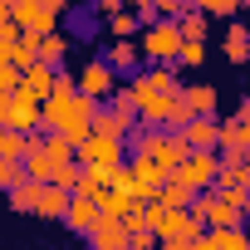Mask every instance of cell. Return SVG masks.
Segmentation results:
<instances>
[{
	"label": "cell",
	"instance_id": "1",
	"mask_svg": "<svg viewBox=\"0 0 250 250\" xmlns=\"http://www.w3.org/2000/svg\"><path fill=\"white\" fill-rule=\"evenodd\" d=\"M93 113H98V103L93 98H83V93H69V98H59V93H49L44 103H40V128L44 133H64L74 147L93 133Z\"/></svg>",
	"mask_w": 250,
	"mask_h": 250
},
{
	"label": "cell",
	"instance_id": "2",
	"mask_svg": "<svg viewBox=\"0 0 250 250\" xmlns=\"http://www.w3.org/2000/svg\"><path fill=\"white\" fill-rule=\"evenodd\" d=\"M152 64H177V49H182V30L172 15H157L152 25H143V44H138Z\"/></svg>",
	"mask_w": 250,
	"mask_h": 250
},
{
	"label": "cell",
	"instance_id": "3",
	"mask_svg": "<svg viewBox=\"0 0 250 250\" xmlns=\"http://www.w3.org/2000/svg\"><path fill=\"white\" fill-rule=\"evenodd\" d=\"M123 157H128V143H123V138H98V133H88V138L74 147V162H79V167H103V172H113V167H123Z\"/></svg>",
	"mask_w": 250,
	"mask_h": 250
},
{
	"label": "cell",
	"instance_id": "4",
	"mask_svg": "<svg viewBox=\"0 0 250 250\" xmlns=\"http://www.w3.org/2000/svg\"><path fill=\"white\" fill-rule=\"evenodd\" d=\"M216 172H221V157H216V147H191L182 162H177V182H187V187H196V191H211V182H216Z\"/></svg>",
	"mask_w": 250,
	"mask_h": 250
},
{
	"label": "cell",
	"instance_id": "5",
	"mask_svg": "<svg viewBox=\"0 0 250 250\" xmlns=\"http://www.w3.org/2000/svg\"><path fill=\"white\" fill-rule=\"evenodd\" d=\"M191 211L206 221V226H216V230H230V226H245V211L235 206V201H226L221 191H196L191 196Z\"/></svg>",
	"mask_w": 250,
	"mask_h": 250
},
{
	"label": "cell",
	"instance_id": "6",
	"mask_svg": "<svg viewBox=\"0 0 250 250\" xmlns=\"http://www.w3.org/2000/svg\"><path fill=\"white\" fill-rule=\"evenodd\" d=\"M74 88H79L83 98H93V103H108V93L118 88V74L108 69V59H93V64H83V69L74 74Z\"/></svg>",
	"mask_w": 250,
	"mask_h": 250
},
{
	"label": "cell",
	"instance_id": "7",
	"mask_svg": "<svg viewBox=\"0 0 250 250\" xmlns=\"http://www.w3.org/2000/svg\"><path fill=\"white\" fill-rule=\"evenodd\" d=\"M10 25L25 35H49L59 25V15L49 5H40V0H10Z\"/></svg>",
	"mask_w": 250,
	"mask_h": 250
},
{
	"label": "cell",
	"instance_id": "8",
	"mask_svg": "<svg viewBox=\"0 0 250 250\" xmlns=\"http://www.w3.org/2000/svg\"><path fill=\"white\" fill-rule=\"evenodd\" d=\"M40 98L35 93H25V88H15L10 93V108H5V128H15V133H40Z\"/></svg>",
	"mask_w": 250,
	"mask_h": 250
},
{
	"label": "cell",
	"instance_id": "9",
	"mask_svg": "<svg viewBox=\"0 0 250 250\" xmlns=\"http://www.w3.org/2000/svg\"><path fill=\"white\" fill-rule=\"evenodd\" d=\"M83 240H88V250H133V235H128V226L118 216H98V226Z\"/></svg>",
	"mask_w": 250,
	"mask_h": 250
},
{
	"label": "cell",
	"instance_id": "10",
	"mask_svg": "<svg viewBox=\"0 0 250 250\" xmlns=\"http://www.w3.org/2000/svg\"><path fill=\"white\" fill-rule=\"evenodd\" d=\"M69 187H59V182H40V196H35V216H44V221H64V211H69Z\"/></svg>",
	"mask_w": 250,
	"mask_h": 250
},
{
	"label": "cell",
	"instance_id": "11",
	"mask_svg": "<svg viewBox=\"0 0 250 250\" xmlns=\"http://www.w3.org/2000/svg\"><path fill=\"white\" fill-rule=\"evenodd\" d=\"M182 103L191 108V118H216V108H221L211 83H182Z\"/></svg>",
	"mask_w": 250,
	"mask_h": 250
},
{
	"label": "cell",
	"instance_id": "12",
	"mask_svg": "<svg viewBox=\"0 0 250 250\" xmlns=\"http://www.w3.org/2000/svg\"><path fill=\"white\" fill-rule=\"evenodd\" d=\"M98 201H88V196H69V211H64V221H69V230L74 235H88L93 226H98Z\"/></svg>",
	"mask_w": 250,
	"mask_h": 250
},
{
	"label": "cell",
	"instance_id": "13",
	"mask_svg": "<svg viewBox=\"0 0 250 250\" xmlns=\"http://www.w3.org/2000/svg\"><path fill=\"white\" fill-rule=\"evenodd\" d=\"M44 147L40 133H15V128H0V157H10V162H25V152Z\"/></svg>",
	"mask_w": 250,
	"mask_h": 250
},
{
	"label": "cell",
	"instance_id": "14",
	"mask_svg": "<svg viewBox=\"0 0 250 250\" xmlns=\"http://www.w3.org/2000/svg\"><path fill=\"white\" fill-rule=\"evenodd\" d=\"M20 88H25V93H35V98L44 103V98L54 93V64H40V59H35L30 69H20Z\"/></svg>",
	"mask_w": 250,
	"mask_h": 250
},
{
	"label": "cell",
	"instance_id": "15",
	"mask_svg": "<svg viewBox=\"0 0 250 250\" xmlns=\"http://www.w3.org/2000/svg\"><path fill=\"white\" fill-rule=\"evenodd\" d=\"M133 83H138V88H152V93H182V83H177V64H152V69L138 74Z\"/></svg>",
	"mask_w": 250,
	"mask_h": 250
},
{
	"label": "cell",
	"instance_id": "16",
	"mask_svg": "<svg viewBox=\"0 0 250 250\" xmlns=\"http://www.w3.org/2000/svg\"><path fill=\"white\" fill-rule=\"evenodd\" d=\"M182 138H187V147H216L221 123H216V118H191L187 128H182Z\"/></svg>",
	"mask_w": 250,
	"mask_h": 250
},
{
	"label": "cell",
	"instance_id": "17",
	"mask_svg": "<svg viewBox=\"0 0 250 250\" xmlns=\"http://www.w3.org/2000/svg\"><path fill=\"white\" fill-rule=\"evenodd\" d=\"M138 206H143V201H138L133 191H123V187H108V191L98 196V211H103V216H118V221L128 216V211H138Z\"/></svg>",
	"mask_w": 250,
	"mask_h": 250
},
{
	"label": "cell",
	"instance_id": "18",
	"mask_svg": "<svg viewBox=\"0 0 250 250\" xmlns=\"http://www.w3.org/2000/svg\"><path fill=\"white\" fill-rule=\"evenodd\" d=\"M103 191H108V172H103V167H79V177H74V196L98 201Z\"/></svg>",
	"mask_w": 250,
	"mask_h": 250
},
{
	"label": "cell",
	"instance_id": "19",
	"mask_svg": "<svg viewBox=\"0 0 250 250\" xmlns=\"http://www.w3.org/2000/svg\"><path fill=\"white\" fill-rule=\"evenodd\" d=\"M191 196H196V187H187V182H177V177L157 187V201H162L167 211H187V206H191Z\"/></svg>",
	"mask_w": 250,
	"mask_h": 250
},
{
	"label": "cell",
	"instance_id": "20",
	"mask_svg": "<svg viewBox=\"0 0 250 250\" xmlns=\"http://www.w3.org/2000/svg\"><path fill=\"white\" fill-rule=\"evenodd\" d=\"M226 59L230 64H245L250 59V30L245 25H226Z\"/></svg>",
	"mask_w": 250,
	"mask_h": 250
},
{
	"label": "cell",
	"instance_id": "21",
	"mask_svg": "<svg viewBox=\"0 0 250 250\" xmlns=\"http://www.w3.org/2000/svg\"><path fill=\"white\" fill-rule=\"evenodd\" d=\"M20 167H25V177H30V182H49V177H54V157H49L44 147L25 152V162H20Z\"/></svg>",
	"mask_w": 250,
	"mask_h": 250
},
{
	"label": "cell",
	"instance_id": "22",
	"mask_svg": "<svg viewBox=\"0 0 250 250\" xmlns=\"http://www.w3.org/2000/svg\"><path fill=\"white\" fill-rule=\"evenodd\" d=\"M64 54H69V40H64L59 30L40 35V64H64Z\"/></svg>",
	"mask_w": 250,
	"mask_h": 250
},
{
	"label": "cell",
	"instance_id": "23",
	"mask_svg": "<svg viewBox=\"0 0 250 250\" xmlns=\"http://www.w3.org/2000/svg\"><path fill=\"white\" fill-rule=\"evenodd\" d=\"M138 30H143V20H138L133 10H113V15H108V35H113V40H133Z\"/></svg>",
	"mask_w": 250,
	"mask_h": 250
},
{
	"label": "cell",
	"instance_id": "24",
	"mask_svg": "<svg viewBox=\"0 0 250 250\" xmlns=\"http://www.w3.org/2000/svg\"><path fill=\"white\" fill-rule=\"evenodd\" d=\"M143 59V49L133 44V40H113V49H108V69H133Z\"/></svg>",
	"mask_w": 250,
	"mask_h": 250
},
{
	"label": "cell",
	"instance_id": "25",
	"mask_svg": "<svg viewBox=\"0 0 250 250\" xmlns=\"http://www.w3.org/2000/svg\"><path fill=\"white\" fill-rule=\"evenodd\" d=\"M177 20V30H182V40H206L211 30H206V15L201 10H182V15H172Z\"/></svg>",
	"mask_w": 250,
	"mask_h": 250
},
{
	"label": "cell",
	"instance_id": "26",
	"mask_svg": "<svg viewBox=\"0 0 250 250\" xmlns=\"http://www.w3.org/2000/svg\"><path fill=\"white\" fill-rule=\"evenodd\" d=\"M35 59H40V35H25V30H20V40H15V54H10V64H15V69H30Z\"/></svg>",
	"mask_w": 250,
	"mask_h": 250
},
{
	"label": "cell",
	"instance_id": "27",
	"mask_svg": "<svg viewBox=\"0 0 250 250\" xmlns=\"http://www.w3.org/2000/svg\"><path fill=\"white\" fill-rule=\"evenodd\" d=\"M5 196H10V206H15V211H35V196H40V182L20 177V182H15V187L5 191Z\"/></svg>",
	"mask_w": 250,
	"mask_h": 250
},
{
	"label": "cell",
	"instance_id": "28",
	"mask_svg": "<svg viewBox=\"0 0 250 250\" xmlns=\"http://www.w3.org/2000/svg\"><path fill=\"white\" fill-rule=\"evenodd\" d=\"M44 152L54 157V167H59V162H74V143H69L64 133H44Z\"/></svg>",
	"mask_w": 250,
	"mask_h": 250
},
{
	"label": "cell",
	"instance_id": "29",
	"mask_svg": "<svg viewBox=\"0 0 250 250\" xmlns=\"http://www.w3.org/2000/svg\"><path fill=\"white\" fill-rule=\"evenodd\" d=\"M206 59V40H182V49H177V64H187V69H196Z\"/></svg>",
	"mask_w": 250,
	"mask_h": 250
},
{
	"label": "cell",
	"instance_id": "30",
	"mask_svg": "<svg viewBox=\"0 0 250 250\" xmlns=\"http://www.w3.org/2000/svg\"><path fill=\"white\" fill-rule=\"evenodd\" d=\"M191 5H196L201 15H221V20H226V15L240 10V0H191Z\"/></svg>",
	"mask_w": 250,
	"mask_h": 250
},
{
	"label": "cell",
	"instance_id": "31",
	"mask_svg": "<svg viewBox=\"0 0 250 250\" xmlns=\"http://www.w3.org/2000/svg\"><path fill=\"white\" fill-rule=\"evenodd\" d=\"M15 40H20V30H15L10 20H0V64H10V54H15Z\"/></svg>",
	"mask_w": 250,
	"mask_h": 250
},
{
	"label": "cell",
	"instance_id": "32",
	"mask_svg": "<svg viewBox=\"0 0 250 250\" xmlns=\"http://www.w3.org/2000/svg\"><path fill=\"white\" fill-rule=\"evenodd\" d=\"M20 177H25V167H20V162H10V157H0V191H10V187H15Z\"/></svg>",
	"mask_w": 250,
	"mask_h": 250
},
{
	"label": "cell",
	"instance_id": "33",
	"mask_svg": "<svg viewBox=\"0 0 250 250\" xmlns=\"http://www.w3.org/2000/svg\"><path fill=\"white\" fill-rule=\"evenodd\" d=\"M20 88V69L15 64H0V93H15Z\"/></svg>",
	"mask_w": 250,
	"mask_h": 250
},
{
	"label": "cell",
	"instance_id": "34",
	"mask_svg": "<svg viewBox=\"0 0 250 250\" xmlns=\"http://www.w3.org/2000/svg\"><path fill=\"white\" fill-rule=\"evenodd\" d=\"M157 15H182V0H152Z\"/></svg>",
	"mask_w": 250,
	"mask_h": 250
},
{
	"label": "cell",
	"instance_id": "35",
	"mask_svg": "<svg viewBox=\"0 0 250 250\" xmlns=\"http://www.w3.org/2000/svg\"><path fill=\"white\" fill-rule=\"evenodd\" d=\"M157 250H191L187 235H172V240H157Z\"/></svg>",
	"mask_w": 250,
	"mask_h": 250
},
{
	"label": "cell",
	"instance_id": "36",
	"mask_svg": "<svg viewBox=\"0 0 250 250\" xmlns=\"http://www.w3.org/2000/svg\"><path fill=\"white\" fill-rule=\"evenodd\" d=\"M230 118H235V123H250V98H240V103H235V113H230Z\"/></svg>",
	"mask_w": 250,
	"mask_h": 250
},
{
	"label": "cell",
	"instance_id": "37",
	"mask_svg": "<svg viewBox=\"0 0 250 250\" xmlns=\"http://www.w3.org/2000/svg\"><path fill=\"white\" fill-rule=\"evenodd\" d=\"M123 5H128V10L138 15V10H147V5H152V0H123Z\"/></svg>",
	"mask_w": 250,
	"mask_h": 250
},
{
	"label": "cell",
	"instance_id": "38",
	"mask_svg": "<svg viewBox=\"0 0 250 250\" xmlns=\"http://www.w3.org/2000/svg\"><path fill=\"white\" fill-rule=\"evenodd\" d=\"M5 108H10V93H0V128H5Z\"/></svg>",
	"mask_w": 250,
	"mask_h": 250
},
{
	"label": "cell",
	"instance_id": "39",
	"mask_svg": "<svg viewBox=\"0 0 250 250\" xmlns=\"http://www.w3.org/2000/svg\"><path fill=\"white\" fill-rule=\"evenodd\" d=\"M40 5H49V10H54V15H59V10H64V5H69V0H40Z\"/></svg>",
	"mask_w": 250,
	"mask_h": 250
},
{
	"label": "cell",
	"instance_id": "40",
	"mask_svg": "<svg viewBox=\"0 0 250 250\" xmlns=\"http://www.w3.org/2000/svg\"><path fill=\"white\" fill-rule=\"evenodd\" d=\"M240 143H245V152H250V123H240Z\"/></svg>",
	"mask_w": 250,
	"mask_h": 250
},
{
	"label": "cell",
	"instance_id": "41",
	"mask_svg": "<svg viewBox=\"0 0 250 250\" xmlns=\"http://www.w3.org/2000/svg\"><path fill=\"white\" fill-rule=\"evenodd\" d=\"M240 211H245V226H250V191H245V201H240Z\"/></svg>",
	"mask_w": 250,
	"mask_h": 250
},
{
	"label": "cell",
	"instance_id": "42",
	"mask_svg": "<svg viewBox=\"0 0 250 250\" xmlns=\"http://www.w3.org/2000/svg\"><path fill=\"white\" fill-rule=\"evenodd\" d=\"M240 5H245V10H250V0H240Z\"/></svg>",
	"mask_w": 250,
	"mask_h": 250
},
{
	"label": "cell",
	"instance_id": "43",
	"mask_svg": "<svg viewBox=\"0 0 250 250\" xmlns=\"http://www.w3.org/2000/svg\"><path fill=\"white\" fill-rule=\"evenodd\" d=\"M245 240H250V230H245Z\"/></svg>",
	"mask_w": 250,
	"mask_h": 250
}]
</instances>
